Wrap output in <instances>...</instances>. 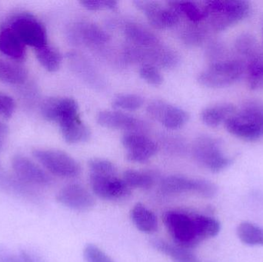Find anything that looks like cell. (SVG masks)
<instances>
[{
  "mask_svg": "<svg viewBox=\"0 0 263 262\" xmlns=\"http://www.w3.org/2000/svg\"><path fill=\"white\" fill-rule=\"evenodd\" d=\"M203 9L210 27L215 32H222L247 18L251 6L242 0H215L206 2Z\"/></svg>",
  "mask_w": 263,
  "mask_h": 262,
  "instance_id": "cell-1",
  "label": "cell"
},
{
  "mask_svg": "<svg viewBox=\"0 0 263 262\" xmlns=\"http://www.w3.org/2000/svg\"><path fill=\"white\" fill-rule=\"evenodd\" d=\"M245 71L246 65L242 59L230 58L210 65L208 69L199 74L197 79L205 87L221 89L239 81Z\"/></svg>",
  "mask_w": 263,
  "mask_h": 262,
  "instance_id": "cell-2",
  "label": "cell"
},
{
  "mask_svg": "<svg viewBox=\"0 0 263 262\" xmlns=\"http://www.w3.org/2000/svg\"><path fill=\"white\" fill-rule=\"evenodd\" d=\"M193 154L199 164L213 173L222 172L233 163L223 153L220 140L210 135H201L193 142Z\"/></svg>",
  "mask_w": 263,
  "mask_h": 262,
  "instance_id": "cell-3",
  "label": "cell"
},
{
  "mask_svg": "<svg viewBox=\"0 0 263 262\" xmlns=\"http://www.w3.org/2000/svg\"><path fill=\"white\" fill-rule=\"evenodd\" d=\"M163 223L176 246L191 250L202 243L196 234L193 214L168 211L164 213Z\"/></svg>",
  "mask_w": 263,
  "mask_h": 262,
  "instance_id": "cell-4",
  "label": "cell"
},
{
  "mask_svg": "<svg viewBox=\"0 0 263 262\" xmlns=\"http://www.w3.org/2000/svg\"><path fill=\"white\" fill-rule=\"evenodd\" d=\"M26 46L38 49L48 44L46 27L35 15L22 12L13 15L6 23Z\"/></svg>",
  "mask_w": 263,
  "mask_h": 262,
  "instance_id": "cell-5",
  "label": "cell"
},
{
  "mask_svg": "<svg viewBox=\"0 0 263 262\" xmlns=\"http://www.w3.org/2000/svg\"><path fill=\"white\" fill-rule=\"evenodd\" d=\"M32 155L48 172L55 176L72 178L81 173L80 164L63 151L35 149L32 151Z\"/></svg>",
  "mask_w": 263,
  "mask_h": 262,
  "instance_id": "cell-6",
  "label": "cell"
},
{
  "mask_svg": "<svg viewBox=\"0 0 263 262\" xmlns=\"http://www.w3.org/2000/svg\"><path fill=\"white\" fill-rule=\"evenodd\" d=\"M160 189L167 195L193 192L203 198H214L218 187L213 182L201 178H191L183 175H168L161 181Z\"/></svg>",
  "mask_w": 263,
  "mask_h": 262,
  "instance_id": "cell-7",
  "label": "cell"
},
{
  "mask_svg": "<svg viewBox=\"0 0 263 262\" xmlns=\"http://www.w3.org/2000/svg\"><path fill=\"white\" fill-rule=\"evenodd\" d=\"M89 185L92 192L106 201H120L129 198L131 189L117 175H101L90 173Z\"/></svg>",
  "mask_w": 263,
  "mask_h": 262,
  "instance_id": "cell-8",
  "label": "cell"
},
{
  "mask_svg": "<svg viewBox=\"0 0 263 262\" xmlns=\"http://www.w3.org/2000/svg\"><path fill=\"white\" fill-rule=\"evenodd\" d=\"M147 112L164 127L171 130L180 129L190 118L185 110L162 100H155L149 103Z\"/></svg>",
  "mask_w": 263,
  "mask_h": 262,
  "instance_id": "cell-9",
  "label": "cell"
},
{
  "mask_svg": "<svg viewBox=\"0 0 263 262\" xmlns=\"http://www.w3.org/2000/svg\"><path fill=\"white\" fill-rule=\"evenodd\" d=\"M55 198L62 206L77 212L90 210L96 204L93 195L78 183H71L62 188Z\"/></svg>",
  "mask_w": 263,
  "mask_h": 262,
  "instance_id": "cell-10",
  "label": "cell"
},
{
  "mask_svg": "<svg viewBox=\"0 0 263 262\" xmlns=\"http://www.w3.org/2000/svg\"><path fill=\"white\" fill-rule=\"evenodd\" d=\"M12 168L18 178L31 186L43 187L49 186L52 183L49 174L25 155H15L12 159Z\"/></svg>",
  "mask_w": 263,
  "mask_h": 262,
  "instance_id": "cell-11",
  "label": "cell"
},
{
  "mask_svg": "<svg viewBox=\"0 0 263 262\" xmlns=\"http://www.w3.org/2000/svg\"><path fill=\"white\" fill-rule=\"evenodd\" d=\"M122 143L127 150L126 158L133 163H145L158 152V146L154 141L136 132L126 134Z\"/></svg>",
  "mask_w": 263,
  "mask_h": 262,
  "instance_id": "cell-12",
  "label": "cell"
},
{
  "mask_svg": "<svg viewBox=\"0 0 263 262\" xmlns=\"http://www.w3.org/2000/svg\"><path fill=\"white\" fill-rule=\"evenodd\" d=\"M136 6L145 14L152 26L156 29H167L179 22V13L173 8L163 7L158 2L136 1Z\"/></svg>",
  "mask_w": 263,
  "mask_h": 262,
  "instance_id": "cell-13",
  "label": "cell"
},
{
  "mask_svg": "<svg viewBox=\"0 0 263 262\" xmlns=\"http://www.w3.org/2000/svg\"><path fill=\"white\" fill-rule=\"evenodd\" d=\"M40 111L45 119L58 123L79 115L78 105L72 98H46L41 104Z\"/></svg>",
  "mask_w": 263,
  "mask_h": 262,
  "instance_id": "cell-14",
  "label": "cell"
},
{
  "mask_svg": "<svg viewBox=\"0 0 263 262\" xmlns=\"http://www.w3.org/2000/svg\"><path fill=\"white\" fill-rule=\"evenodd\" d=\"M0 191L29 203H38L42 200L35 186L25 183L14 173L0 172Z\"/></svg>",
  "mask_w": 263,
  "mask_h": 262,
  "instance_id": "cell-15",
  "label": "cell"
},
{
  "mask_svg": "<svg viewBox=\"0 0 263 262\" xmlns=\"http://www.w3.org/2000/svg\"><path fill=\"white\" fill-rule=\"evenodd\" d=\"M97 123L103 126L112 129L140 132L145 129V123L133 115L120 111H103L97 115Z\"/></svg>",
  "mask_w": 263,
  "mask_h": 262,
  "instance_id": "cell-16",
  "label": "cell"
},
{
  "mask_svg": "<svg viewBox=\"0 0 263 262\" xmlns=\"http://www.w3.org/2000/svg\"><path fill=\"white\" fill-rule=\"evenodd\" d=\"M225 127L231 135L245 141H256L262 135L256 123L242 112L229 118L225 122Z\"/></svg>",
  "mask_w": 263,
  "mask_h": 262,
  "instance_id": "cell-17",
  "label": "cell"
},
{
  "mask_svg": "<svg viewBox=\"0 0 263 262\" xmlns=\"http://www.w3.org/2000/svg\"><path fill=\"white\" fill-rule=\"evenodd\" d=\"M71 41L91 45L105 44L109 41V34L97 25L89 23H80L74 25L69 31Z\"/></svg>",
  "mask_w": 263,
  "mask_h": 262,
  "instance_id": "cell-18",
  "label": "cell"
},
{
  "mask_svg": "<svg viewBox=\"0 0 263 262\" xmlns=\"http://www.w3.org/2000/svg\"><path fill=\"white\" fill-rule=\"evenodd\" d=\"M26 45L7 26L0 28V52L15 61H23L26 55Z\"/></svg>",
  "mask_w": 263,
  "mask_h": 262,
  "instance_id": "cell-19",
  "label": "cell"
},
{
  "mask_svg": "<svg viewBox=\"0 0 263 262\" xmlns=\"http://www.w3.org/2000/svg\"><path fill=\"white\" fill-rule=\"evenodd\" d=\"M59 125L63 138L69 144L84 143L90 138V130L82 122L80 115L64 120Z\"/></svg>",
  "mask_w": 263,
  "mask_h": 262,
  "instance_id": "cell-20",
  "label": "cell"
},
{
  "mask_svg": "<svg viewBox=\"0 0 263 262\" xmlns=\"http://www.w3.org/2000/svg\"><path fill=\"white\" fill-rule=\"evenodd\" d=\"M149 243L153 249L170 257L173 262H200L197 255L190 249H184L160 238H153Z\"/></svg>",
  "mask_w": 263,
  "mask_h": 262,
  "instance_id": "cell-21",
  "label": "cell"
},
{
  "mask_svg": "<svg viewBox=\"0 0 263 262\" xmlns=\"http://www.w3.org/2000/svg\"><path fill=\"white\" fill-rule=\"evenodd\" d=\"M132 221L138 230L142 233L153 234L159 228L157 217L154 212L142 203H136L130 212Z\"/></svg>",
  "mask_w": 263,
  "mask_h": 262,
  "instance_id": "cell-22",
  "label": "cell"
},
{
  "mask_svg": "<svg viewBox=\"0 0 263 262\" xmlns=\"http://www.w3.org/2000/svg\"><path fill=\"white\" fill-rule=\"evenodd\" d=\"M236 113V107L233 104L224 103L210 106L202 111L201 119L210 127H217Z\"/></svg>",
  "mask_w": 263,
  "mask_h": 262,
  "instance_id": "cell-23",
  "label": "cell"
},
{
  "mask_svg": "<svg viewBox=\"0 0 263 262\" xmlns=\"http://www.w3.org/2000/svg\"><path fill=\"white\" fill-rule=\"evenodd\" d=\"M123 32L129 41L139 47L149 48L159 45L157 36L139 25L128 23L124 26Z\"/></svg>",
  "mask_w": 263,
  "mask_h": 262,
  "instance_id": "cell-24",
  "label": "cell"
},
{
  "mask_svg": "<svg viewBox=\"0 0 263 262\" xmlns=\"http://www.w3.org/2000/svg\"><path fill=\"white\" fill-rule=\"evenodd\" d=\"M28 78V72L23 66L15 63L0 59V81L10 85H22Z\"/></svg>",
  "mask_w": 263,
  "mask_h": 262,
  "instance_id": "cell-25",
  "label": "cell"
},
{
  "mask_svg": "<svg viewBox=\"0 0 263 262\" xmlns=\"http://www.w3.org/2000/svg\"><path fill=\"white\" fill-rule=\"evenodd\" d=\"M195 229L201 241L214 238L221 231V224L216 218L202 215H193Z\"/></svg>",
  "mask_w": 263,
  "mask_h": 262,
  "instance_id": "cell-26",
  "label": "cell"
},
{
  "mask_svg": "<svg viewBox=\"0 0 263 262\" xmlns=\"http://www.w3.org/2000/svg\"><path fill=\"white\" fill-rule=\"evenodd\" d=\"M35 56L41 66L50 72L59 70L63 60L60 51L48 44L35 49Z\"/></svg>",
  "mask_w": 263,
  "mask_h": 262,
  "instance_id": "cell-27",
  "label": "cell"
},
{
  "mask_svg": "<svg viewBox=\"0 0 263 262\" xmlns=\"http://www.w3.org/2000/svg\"><path fill=\"white\" fill-rule=\"evenodd\" d=\"M238 238L249 246H263V228L250 221H243L236 229Z\"/></svg>",
  "mask_w": 263,
  "mask_h": 262,
  "instance_id": "cell-28",
  "label": "cell"
},
{
  "mask_svg": "<svg viewBox=\"0 0 263 262\" xmlns=\"http://www.w3.org/2000/svg\"><path fill=\"white\" fill-rule=\"evenodd\" d=\"M247 82L251 90H263V52L249 62Z\"/></svg>",
  "mask_w": 263,
  "mask_h": 262,
  "instance_id": "cell-29",
  "label": "cell"
},
{
  "mask_svg": "<svg viewBox=\"0 0 263 262\" xmlns=\"http://www.w3.org/2000/svg\"><path fill=\"white\" fill-rule=\"evenodd\" d=\"M235 49L238 55L242 58L253 59L259 53V43L254 35L250 33H242L236 38L234 44Z\"/></svg>",
  "mask_w": 263,
  "mask_h": 262,
  "instance_id": "cell-30",
  "label": "cell"
},
{
  "mask_svg": "<svg viewBox=\"0 0 263 262\" xmlns=\"http://www.w3.org/2000/svg\"><path fill=\"white\" fill-rule=\"evenodd\" d=\"M123 180L130 189L147 190L151 189L155 183V178L151 173L142 171L129 169L123 173Z\"/></svg>",
  "mask_w": 263,
  "mask_h": 262,
  "instance_id": "cell-31",
  "label": "cell"
},
{
  "mask_svg": "<svg viewBox=\"0 0 263 262\" xmlns=\"http://www.w3.org/2000/svg\"><path fill=\"white\" fill-rule=\"evenodd\" d=\"M171 7L178 12H182L190 22L199 23L205 20V12L193 2H173Z\"/></svg>",
  "mask_w": 263,
  "mask_h": 262,
  "instance_id": "cell-32",
  "label": "cell"
},
{
  "mask_svg": "<svg viewBox=\"0 0 263 262\" xmlns=\"http://www.w3.org/2000/svg\"><path fill=\"white\" fill-rule=\"evenodd\" d=\"M144 100L140 95L135 94H122L117 95L112 102L116 109L125 111H135L143 106Z\"/></svg>",
  "mask_w": 263,
  "mask_h": 262,
  "instance_id": "cell-33",
  "label": "cell"
},
{
  "mask_svg": "<svg viewBox=\"0 0 263 262\" xmlns=\"http://www.w3.org/2000/svg\"><path fill=\"white\" fill-rule=\"evenodd\" d=\"M90 173L101 175H117L115 165L109 160L103 158H92L88 163Z\"/></svg>",
  "mask_w": 263,
  "mask_h": 262,
  "instance_id": "cell-34",
  "label": "cell"
},
{
  "mask_svg": "<svg viewBox=\"0 0 263 262\" xmlns=\"http://www.w3.org/2000/svg\"><path fill=\"white\" fill-rule=\"evenodd\" d=\"M207 31L205 27L193 23V24L185 29L184 32V39L185 43L191 45H200L206 38Z\"/></svg>",
  "mask_w": 263,
  "mask_h": 262,
  "instance_id": "cell-35",
  "label": "cell"
},
{
  "mask_svg": "<svg viewBox=\"0 0 263 262\" xmlns=\"http://www.w3.org/2000/svg\"><path fill=\"white\" fill-rule=\"evenodd\" d=\"M241 112L252 118L256 123L263 135V104L257 101L246 103Z\"/></svg>",
  "mask_w": 263,
  "mask_h": 262,
  "instance_id": "cell-36",
  "label": "cell"
},
{
  "mask_svg": "<svg viewBox=\"0 0 263 262\" xmlns=\"http://www.w3.org/2000/svg\"><path fill=\"white\" fill-rule=\"evenodd\" d=\"M83 257L86 262H115L100 247L91 243L85 246Z\"/></svg>",
  "mask_w": 263,
  "mask_h": 262,
  "instance_id": "cell-37",
  "label": "cell"
},
{
  "mask_svg": "<svg viewBox=\"0 0 263 262\" xmlns=\"http://www.w3.org/2000/svg\"><path fill=\"white\" fill-rule=\"evenodd\" d=\"M139 75L144 81L153 86H160L163 83V76L157 67L151 64H145L139 69Z\"/></svg>",
  "mask_w": 263,
  "mask_h": 262,
  "instance_id": "cell-38",
  "label": "cell"
},
{
  "mask_svg": "<svg viewBox=\"0 0 263 262\" xmlns=\"http://www.w3.org/2000/svg\"><path fill=\"white\" fill-rule=\"evenodd\" d=\"M15 109V103L12 97L0 92V116L9 118L12 116Z\"/></svg>",
  "mask_w": 263,
  "mask_h": 262,
  "instance_id": "cell-39",
  "label": "cell"
},
{
  "mask_svg": "<svg viewBox=\"0 0 263 262\" xmlns=\"http://www.w3.org/2000/svg\"><path fill=\"white\" fill-rule=\"evenodd\" d=\"M227 51L223 44L219 42H214L210 45L208 49V56L212 59L213 63H219V62L225 61L230 59L226 58Z\"/></svg>",
  "mask_w": 263,
  "mask_h": 262,
  "instance_id": "cell-40",
  "label": "cell"
},
{
  "mask_svg": "<svg viewBox=\"0 0 263 262\" xmlns=\"http://www.w3.org/2000/svg\"><path fill=\"white\" fill-rule=\"evenodd\" d=\"M82 6L88 10L97 11L100 9H115L117 7V2L109 0H86L80 2Z\"/></svg>",
  "mask_w": 263,
  "mask_h": 262,
  "instance_id": "cell-41",
  "label": "cell"
},
{
  "mask_svg": "<svg viewBox=\"0 0 263 262\" xmlns=\"http://www.w3.org/2000/svg\"><path fill=\"white\" fill-rule=\"evenodd\" d=\"M17 255L22 262H48L44 257L30 249H21Z\"/></svg>",
  "mask_w": 263,
  "mask_h": 262,
  "instance_id": "cell-42",
  "label": "cell"
},
{
  "mask_svg": "<svg viewBox=\"0 0 263 262\" xmlns=\"http://www.w3.org/2000/svg\"><path fill=\"white\" fill-rule=\"evenodd\" d=\"M0 262H22L17 254H14L6 246L0 245Z\"/></svg>",
  "mask_w": 263,
  "mask_h": 262,
  "instance_id": "cell-43",
  "label": "cell"
},
{
  "mask_svg": "<svg viewBox=\"0 0 263 262\" xmlns=\"http://www.w3.org/2000/svg\"><path fill=\"white\" fill-rule=\"evenodd\" d=\"M8 134H9V127L7 125L0 121V151L4 147Z\"/></svg>",
  "mask_w": 263,
  "mask_h": 262,
  "instance_id": "cell-44",
  "label": "cell"
},
{
  "mask_svg": "<svg viewBox=\"0 0 263 262\" xmlns=\"http://www.w3.org/2000/svg\"><path fill=\"white\" fill-rule=\"evenodd\" d=\"M262 37H263V27H262Z\"/></svg>",
  "mask_w": 263,
  "mask_h": 262,
  "instance_id": "cell-45",
  "label": "cell"
}]
</instances>
